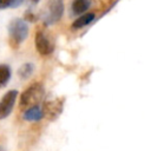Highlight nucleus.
<instances>
[{
    "label": "nucleus",
    "mask_w": 151,
    "mask_h": 151,
    "mask_svg": "<svg viewBox=\"0 0 151 151\" xmlns=\"http://www.w3.org/2000/svg\"><path fill=\"white\" fill-rule=\"evenodd\" d=\"M28 35V25L24 19H13L8 25V40L13 48H18Z\"/></svg>",
    "instance_id": "1"
},
{
    "label": "nucleus",
    "mask_w": 151,
    "mask_h": 151,
    "mask_svg": "<svg viewBox=\"0 0 151 151\" xmlns=\"http://www.w3.org/2000/svg\"><path fill=\"white\" fill-rule=\"evenodd\" d=\"M45 96L44 86L40 83H34L29 85L20 96V107L21 109H28L32 106L39 105V103L42 100Z\"/></svg>",
    "instance_id": "2"
},
{
    "label": "nucleus",
    "mask_w": 151,
    "mask_h": 151,
    "mask_svg": "<svg viewBox=\"0 0 151 151\" xmlns=\"http://www.w3.org/2000/svg\"><path fill=\"white\" fill-rule=\"evenodd\" d=\"M63 107H64V99H61V98L47 100L44 103V105L41 107L42 116L45 118H47L48 120H55L63 112Z\"/></svg>",
    "instance_id": "3"
},
{
    "label": "nucleus",
    "mask_w": 151,
    "mask_h": 151,
    "mask_svg": "<svg viewBox=\"0 0 151 151\" xmlns=\"http://www.w3.org/2000/svg\"><path fill=\"white\" fill-rule=\"evenodd\" d=\"M64 13V4L61 0H51L44 21L46 25H53L60 20Z\"/></svg>",
    "instance_id": "4"
},
{
    "label": "nucleus",
    "mask_w": 151,
    "mask_h": 151,
    "mask_svg": "<svg viewBox=\"0 0 151 151\" xmlns=\"http://www.w3.org/2000/svg\"><path fill=\"white\" fill-rule=\"evenodd\" d=\"M35 48L41 55H50L53 50H54V44L51 40V38L44 32V31H38L35 33Z\"/></svg>",
    "instance_id": "5"
},
{
    "label": "nucleus",
    "mask_w": 151,
    "mask_h": 151,
    "mask_svg": "<svg viewBox=\"0 0 151 151\" xmlns=\"http://www.w3.org/2000/svg\"><path fill=\"white\" fill-rule=\"evenodd\" d=\"M18 97V91L17 90H11L5 93V96L0 100V119L7 118L14 107L15 100Z\"/></svg>",
    "instance_id": "6"
},
{
    "label": "nucleus",
    "mask_w": 151,
    "mask_h": 151,
    "mask_svg": "<svg viewBox=\"0 0 151 151\" xmlns=\"http://www.w3.org/2000/svg\"><path fill=\"white\" fill-rule=\"evenodd\" d=\"M42 110L39 105L37 106H32V107H28L24 111V114H22V118L27 122H38L42 118Z\"/></svg>",
    "instance_id": "7"
},
{
    "label": "nucleus",
    "mask_w": 151,
    "mask_h": 151,
    "mask_svg": "<svg viewBox=\"0 0 151 151\" xmlns=\"http://www.w3.org/2000/svg\"><path fill=\"white\" fill-rule=\"evenodd\" d=\"M91 6V0H73L71 8H72V13L74 15H79L85 13L86 9H88V7Z\"/></svg>",
    "instance_id": "8"
},
{
    "label": "nucleus",
    "mask_w": 151,
    "mask_h": 151,
    "mask_svg": "<svg viewBox=\"0 0 151 151\" xmlns=\"http://www.w3.org/2000/svg\"><path fill=\"white\" fill-rule=\"evenodd\" d=\"M94 19H96V17H94L93 13H86L85 15H81L80 18H78V19H76V20L73 21V24H72V28H73V29L81 28V27H84V26L91 24Z\"/></svg>",
    "instance_id": "9"
},
{
    "label": "nucleus",
    "mask_w": 151,
    "mask_h": 151,
    "mask_svg": "<svg viewBox=\"0 0 151 151\" xmlns=\"http://www.w3.org/2000/svg\"><path fill=\"white\" fill-rule=\"evenodd\" d=\"M11 67L8 65H0V88L6 86L8 80L11 79Z\"/></svg>",
    "instance_id": "10"
},
{
    "label": "nucleus",
    "mask_w": 151,
    "mask_h": 151,
    "mask_svg": "<svg viewBox=\"0 0 151 151\" xmlns=\"http://www.w3.org/2000/svg\"><path fill=\"white\" fill-rule=\"evenodd\" d=\"M33 71H34V65L27 63V64H24V65L18 70V74H19V77H20L21 79H27V78H29V77L32 76Z\"/></svg>",
    "instance_id": "11"
},
{
    "label": "nucleus",
    "mask_w": 151,
    "mask_h": 151,
    "mask_svg": "<svg viewBox=\"0 0 151 151\" xmlns=\"http://www.w3.org/2000/svg\"><path fill=\"white\" fill-rule=\"evenodd\" d=\"M14 0H0V9H5L13 6Z\"/></svg>",
    "instance_id": "12"
},
{
    "label": "nucleus",
    "mask_w": 151,
    "mask_h": 151,
    "mask_svg": "<svg viewBox=\"0 0 151 151\" xmlns=\"http://www.w3.org/2000/svg\"><path fill=\"white\" fill-rule=\"evenodd\" d=\"M22 1H24V0H14V2H13V6H12V7H18V6H20V5L22 4Z\"/></svg>",
    "instance_id": "13"
},
{
    "label": "nucleus",
    "mask_w": 151,
    "mask_h": 151,
    "mask_svg": "<svg viewBox=\"0 0 151 151\" xmlns=\"http://www.w3.org/2000/svg\"><path fill=\"white\" fill-rule=\"evenodd\" d=\"M31 1H32L33 4H38V2H39V0H31Z\"/></svg>",
    "instance_id": "14"
},
{
    "label": "nucleus",
    "mask_w": 151,
    "mask_h": 151,
    "mask_svg": "<svg viewBox=\"0 0 151 151\" xmlns=\"http://www.w3.org/2000/svg\"><path fill=\"white\" fill-rule=\"evenodd\" d=\"M0 151H5V150H4V149H2L1 146H0Z\"/></svg>",
    "instance_id": "15"
}]
</instances>
